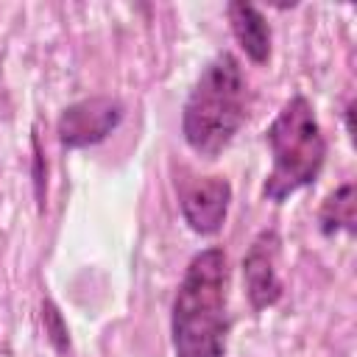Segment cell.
I'll return each instance as SVG.
<instances>
[{
	"label": "cell",
	"mask_w": 357,
	"mask_h": 357,
	"mask_svg": "<svg viewBox=\"0 0 357 357\" xmlns=\"http://www.w3.org/2000/svg\"><path fill=\"white\" fill-rule=\"evenodd\" d=\"M229 257L223 245L195 251L170 304L176 357H226L229 343Z\"/></svg>",
	"instance_id": "obj_1"
},
{
	"label": "cell",
	"mask_w": 357,
	"mask_h": 357,
	"mask_svg": "<svg viewBox=\"0 0 357 357\" xmlns=\"http://www.w3.org/2000/svg\"><path fill=\"white\" fill-rule=\"evenodd\" d=\"M251 89L240 59L231 50L215 53L195 75L184 106H181V137L184 145L215 162L234 142L248 120Z\"/></svg>",
	"instance_id": "obj_2"
},
{
	"label": "cell",
	"mask_w": 357,
	"mask_h": 357,
	"mask_svg": "<svg viewBox=\"0 0 357 357\" xmlns=\"http://www.w3.org/2000/svg\"><path fill=\"white\" fill-rule=\"evenodd\" d=\"M271 170L262 181V198L284 204L304 187H312L326 162V137L307 95H290L265 128Z\"/></svg>",
	"instance_id": "obj_3"
},
{
	"label": "cell",
	"mask_w": 357,
	"mask_h": 357,
	"mask_svg": "<svg viewBox=\"0 0 357 357\" xmlns=\"http://www.w3.org/2000/svg\"><path fill=\"white\" fill-rule=\"evenodd\" d=\"M176 195L181 218L192 234L215 237L223 229L231 206V184L226 176L181 170L176 178Z\"/></svg>",
	"instance_id": "obj_4"
},
{
	"label": "cell",
	"mask_w": 357,
	"mask_h": 357,
	"mask_svg": "<svg viewBox=\"0 0 357 357\" xmlns=\"http://www.w3.org/2000/svg\"><path fill=\"white\" fill-rule=\"evenodd\" d=\"M126 117V106L112 95H89L61 109L56 120V137L61 148L81 151L109 139Z\"/></svg>",
	"instance_id": "obj_5"
},
{
	"label": "cell",
	"mask_w": 357,
	"mask_h": 357,
	"mask_svg": "<svg viewBox=\"0 0 357 357\" xmlns=\"http://www.w3.org/2000/svg\"><path fill=\"white\" fill-rule=\"evenodd\" d=\"M279 257H282V237L273 226L259 229L243 254L240 262L243 290L254 312H265L276 307L284 293V282L279 276Z\"/></svg>",
	"instance_id": "obj_6"
},
{
	"label": "cell",
	"mask_w": 357,
	"mask_h": 357,
	"mask_svg": "<svg viewBox=\"0 0 357 357\" xmlns=\"http://www.w3.org/2000/svg\"><path fill=\"white\" fill-rule=\"evenodd\" d=\"M226 17H229L231 36L245 53V59L251 64H268L273 50V31L262 8L245 0H234L226 6Z\"/></svg>",
	"instance_id": "obj_7"
},
{
	"label": "cell",
	"mask_w": 357,
	"mask_h": 357,
	"mask_svg": "<svg viewBox=\"0 0 357 357\" xmlns=\"http://www.w3.org/2000/svg\"><path fill=\"white\" fill-rule=\"evenodd\" d=\"M357 229V187L354 181H343L335 187L318 206V231L324 237L354 234Z\"/></svg>",
	"instance_id": "obj_8"
},
{
	"label": "cell",
	"mask_w": 357,
	"mask_h": 357,
	"mask_svg": "<svg viewBox=\"0 0 357 357\" xmlns=\"http://www.w3.org/2000/svg\"><path fill=\"white\" fill-rule=\"evenodd\" d=\"M42 326H45L50 346L59 354H67L70 351V329H67V321L53 298H42Z\"/></svg>",
	"instance_id": "obj_9"
},
{
	"label": "cell",
	"mask_w": 357,
	"mask_h": 357,
	"mask_svg": "<svg viewBox=\"0 0 357 357\" xmlns=\"http://www.w3.org/2000/svg\"><path fill=\"white\" fill-rule=\"evenodd\" d=\"M31 145H33V195H36V206L42 209L45 206V176H47V170H45V153H42V145H39V137L33 134L31 137Z\"/></svg>",
	"instance_id": "obj_10"
},
{
	"label": "cell",
	"mask_w": 357,
	"mask_h": 357,
	"mask_svg": "<svg viewBox=\"0 0 357 357\" xmlns=\"http://www.w3.org/2000/svg\"><path fill=\"white\" fill-rule=\"evenodd\" d=\"M351 114H354V100H349V103H346V109H343V120H346V134H349V139H354V128H351Z\"/></svg>",
	"instance_id": "obj_11"
}]
</instances>
